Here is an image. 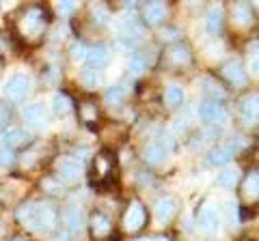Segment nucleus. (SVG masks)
<instances>
[{
  "label": "nucleus",
  "mask_w": 259,
  "mask_h": 241,
  "mask_svg": "<svg viewBox=\"0 0 259 241\" xmlns=\"http://www.w3.org/2000/svg\"><path fill=\"white\" fill-rule=\"evenodd\" d=\"M9 164H13V153L3 147L0 149V166H9Z\"/></svg>",
  "instance_id": "33"
},
{
  "label": "nucleus",
  "mask_w": 259,
  "mask_h": 241,
  "mask_svg": "<svg viewBox=\"0 0 259 241\" xmlns=\"http://www.w3.org/2000/svg\"><path fill=\"white\" fill-rule=\"evenodd\" d=\"M44 26H46V13L41 9H37V7L35 9H28L20 22V28L24 35H39Z\"/></svg>",
  "instance_id": "3"
},
{
  "label": "nucleus",
  "mask_w": 259,
  "mask_h": 241,
  "mask_svg": "<svg viewBox=\"0 0 259 241\" xmlns=\"http://www.w3.org/2000/svg\"><path fill=\"white\" fill-rule=\"evenodd\" d=\"M257 190H259V176H257V172H250V176L246 179V194L255 198Z\"/></svg>",
  "instance_id": "29"
},
{
  "label": "nucleus",
  "mask_w": 259,
  "mask_h": 241,
  "mask_svg": "<svg viewBox=\"0 0 259 241\" xmlns=\"http://www.w3.org/2000/svg\"><path fill=\"white\" fill-rule=\"evenodd\" d=\"M9 120H11V108L0 99V130L3 132H5V127L9 125Z\"/></svg>",
  "instance_id": "28"
},
{
  "label": "nucleus",
  "mask_w": 259,
  "mask_h": 241,
  "mask_svg": "<svg viewBox=\"0 0 259 241\" xmlns=\"http://www.w3.org/2000/svg\"><path fill=\"white\" fill-rule=\"evenodd\" d=\"M164 101H166V106H180V103L184 101L182 86H168L166 93H164Z\"/></svg>",
  "instance_id": "23"
},
{
  "label": "nucleus",
  "mask_w": 259,
  "mask_h": 241,
  "mask_svg": "<svg viewBox=\"0 0 259 241\" xmlns=\"http://www.w3.org/2000/svg\"><path fill=\"white\" fill-rule=\"evenodd\" d=\"M141 241H168V239H164V237H153V239H141Z\"/></svg>",
  "instance_id": "36"
},
{
  "label": "nucleus",
  "mask_w": 259,
  "mask_h": 241,
  "mask_svg": "<svg viewBox=\"0 0 259 241\" xmlns=\"http://www.w3.org/2000/svg\"><path fill=\"white\" fill-rule=\"evenodd\" d=\"M203 86H207V88H203V93L205 95H209V97H218V99H223L225 97V93H223V88L218 86V84H214L212 80H203Z\"/></svg>",
  "instance_id": "26"
},
{
  "label": "nucleus",
  "mask_w": 259,
  "mask_h": 241,
  "mask_svg": "<svg viewBox=\"0 0 259 241\" xmlns=\"http://www.w3.org/2000/svg\"><path fill=\"white\" fill-rule=\"evenodd\" d=\"M80 80H82V84H84L87 88H95L97 84H100L102 78H100V74H97V71H84Z\"/></svg>",
  "instance_id": "27"
},
{
  "label": "nucleus",
  "mask_w": 259,
  "mask_h": 241,
  "mask_svg": "<svg viewBox=\"0 0 259 241\" xmlns=\"http://www.w3.org/2000/svg\"><path fill=\"white\" fill-rule=\"evenodd\" d=\"M91 228L95 237H106L110 232V220L104 213H95L91 218Z\"/></svg>",
  "instance_id": "16"
},
{
  "label": "nucleus",
  "mask_w": 259,
  "mask_h": 241,
  "mask_svg": "<svg viewBox=\"0 0 259 241\" xmlns=\"http://www.w3.org/2000/svg\"><path fill=\"white\" fill-rule=\"evenodd\" d=\"M143 224H145V209H143V205L134 203L132 207L127 209V213L123 218V226H125V230L134 232V230H139Z\"/></svg>",
  "instance_id": "9"
},
{
  "label": "nucleus",
  "mask_w": 259,
  "mask_h": 241,
  "mask_svg": "<svg viewBox=\"0 0 259 241\" xmlns=\"http://www.w3.org/2000/svg\"><path fill=\"white\" fill-rule=\"evenodd\" d=\"M250 71H253V76L257 74V54H253V63H250Z\"/></svg>",
  "instance_id": "35"
},
{
  "label": "nucleus",
  "mask_w": 259,
  "mask_h": 241,
  "mask_svg": "<svg viewBox=\"0 0 259 241\" xmlns=\"http://www.w3.org/2000/svg\"><path fill=\"white\" fill-rule=\"evenodd\" d=\"M65 224H67V228L71 232H80L82 230V224H84L82 213H80L78 209H67V211H65Z\"/></svg>",
  "instance_id": "18"
},
{
  "label": "nucleus",
  "mask_w": 259,
  "mask_h": 241,
  "mask_svg": "<svg viewBox=\"0 0 259 241\" xmlns=\"http://www.w3.org/2000/svg\"><path fill=\"white\" fill-rule=\"evenodd\" d=\"M130 67H132L134 74H141V71H143V63H141L139 58H132V63H130Z\"/></svg>",
  "instance_id": "34"
},
{
  "label": "nucleus",
  "mask_w": 259,
  "mask_h": 241,
  "mask_svg": "<svg viewBox=\"0 0 259 241\" xmlns=\"http://www.w3.org/2000/svg\"><path fill=\"white\" fill-rule=\"evenodd\" d=\"M30 93V80L22 74H15L5 82V95L11 101H24Z\"/></svg>",
  "instance_id": "2"
},
{
  "label": "nucleus",
  "mask_w": 259,
  "mask_h": 241,
  "mask_svg": "<svg viewBox=\"0 0 259 241\" xmlns=\"http://www.w3.org/2000/svg\"><path fill=\"white\" fill-rule=\"evenodd\" d=\"M175 200L173 198H160L158 203H156V215H158V220L160 222H168L175 215Z\"/></svg>",
  "instance_id": "13"
},
{
  "label": "nucleus",
  "mask_w": 259,
  "mask_h": 241,
  "mask_svg": "<svg viewBox=\"0 0 259 241\" xmlns=\"http://www.w3.org/2000/svg\"><path fill=\"white\" fill-rule=\"evenodd\" d=\"M218 183H221L223 188H233L238 183V170L236 168H227V170H223L218 174Z\"/></svg>",
  "instance_id": "24"
},
{
  "label": "nucleus",
  "mask_w": 259,
  "mask_h": 241,
  "mask_svg": "<svg viewBox=\"0 0 259 241\" xmlns=\"http://www.w3.org/2000/svg\"><path fill=\"white\" fill-rule=\"evenodd\" d=\"M125 97H127V91L123 86H110V88H106V95H104V99H106L108 103H112V106L121 103Z\"/></svg>",
  "instance_id": "21"
},
{
  "label": "nucleus",
  "mask_w": 259,
  "mask_h": 241,
  "mask_svg": "<svg viewBox=\"0 0 259 241\" xmlns=\"http://www.w3.org/2000/svg\"><path fill=\"white\" fill-rule=\"evenodd\" d=\"M84 61H89V65L91 67L100 69V67H104L108 63V50L104 45H95V47H91V50H87V58Z\"/></svg>",
  "instance_id": "11"
},
{
  "label": "nucleus",
  "mask_w": 259,
  "mask_h": 241,
  "mask_svg": "<svg viewBox=\"0 0 259 241\" xmlns=\"http://www.w3.org/2000/svg\"><path fill=\"white\" fill-rule=\"evenodd\" d=\"M171 58L177 63V65H180V63H182V65H186V63L190 61V52L186 50V47L177 45V47H173V50H171Z\"/></svg>",
  "instance_id": "25"
},
{
  "label": "nucleus",
  "mask_w": 259,
  "mask_h": 241,
  "mask_svg": "<svg viewBox=\"0 0 259 241\" xmlns=\"http://www.w3.org/2000/svg\"><path fill=\"white\" fill-rule=\"evenodd\" d=\"M197 114L201 120H205V123H227V112L225 108L221 106V103L216 101H205L201 103V106L197 108Z\"/></svg>",
  "instance_id": "6"
},
{
  "label": "nucleus",
  "mask_w": 259,
  "mask_h": 241,
  "mask_svg": "<svg viewBox=\"0 0 259 241\" xmlns=\"http://www.w3.org/2000/svg\"><path fill=\"white\" fill-rule=\"evenodd\" d=\"M76 9H78V5L71 3V0H63V3L56 5V11H59L61 15H69V13H74Z\"/></svg>",
  "instance_id": "31"
},
{
  "label": "nucleus",
  "mask_w": 259,
  "mask_h": 241,
  "mask_svg": "<svg viewBox=\"0 0 259 241\" xmlns=\"http://www.w3.org/2000/svg\"><path fill=\"white\" fill-rule=\"evenodd\" d=\"M171 140L166 138V142L164 140H153V142H149L147 147H145V159H147L149 164H160L162 159H164L168 153H171Z\"/></svg>",
  "instance_id": "8"
},
{
  "label": "nucleus",
  "mask_w": 259,
  "mask_h": 241,
  "mask_svg": "<svg viewBox=\"0 0 259 241\" xmlns=\"http://www.w3.org/2000/svg\"><path fill=\"white\" fill-rule=\"evenodd\" d=\"M18 220L30 230L48 232L56 226V211L46 203H28L18 211Z\"/></svg>",
  "instance_id": "1"
},
{
  "label": "nucleus",
  "mask_w": 259,
  "mask_h": 241,
  "mask_svg": "<svg viewBox=\"0 0 259 241\" xmlns=\"http://www.w3.org/2000/svg\"><path fill=\"white\" fill-rule=\"evenodd\" d=\"M24 118L32 125H46L48 114H46L44 103H30V106H26L24 108Z\"/></svg>",
  "instance_id": "10"
},
{
  "label": "nucleus",
  "mask_w": 259,
  "mask_h": 241,
  "mask_svg": "<svg viewBox=\"0 0 259 241\" xmlns=\"http://www.w3.org/2000/svg\"><path fill=\"white\" fill-rule=\"evenodd\" d=\"M84 58H87V47L82 43H74V45H71V61L80 63Z\"/></svg>",
  "instance_id": "30"
},
{
  "label": "nucleus",
  "mask_w": 259,
  "mask_h": 241,
  "mask_svg": "<svg viewBox=\"0 0 259 241\" xmlns=\"http://www.w3.org/2000/svg\"><path fill=\"white\" fill-rule=\"evenodd\" d=\"M233 20H236L240 26H246L250 22V7L246 3H238L233 7Z\"/></svg>",
  "instance_id": "22"
},
{
  "label": "nucleus",
  "mask_w": 259,
  "mask_h": 241,
  "mask_svg": "<svg viewBox=\"0 0 259 241\" xmlns=\"http://www.w3.org/2000/svg\"><path fill=\"white\" fill-rule=\"evenodd\" d=\"M233 151H236V149H233L231 144H229V147H218V149H214L212 153H209V164H214V166L227 164L233 157Z\"/></svg>",
  "instance_id": "17"
},
{
  "label": "nucleus",
  "mask_w": 259,
  "mask_h": 241,
  "mask_svg": "<svg viewBox=\"0 0 259 241\" xmlns=\"http://www.w3.org/2000/svg\"><path fill=\"white\" fill-rule=\"evenodd\" d=\"M32 140V136L26 130H20V127H11V130H5L3 132V147L9 151V149H24L28 147Z\"/></svg>",
  "instance_id": "4"
},
{
  "label": "nucleus",
  "mask_w": 259,
  "mask_h": 241,
  "mask_svg": "<svg viewBox=\"0 0 259 241\" xmlns=\"http://www.w3.org/2000/svg\"><path fill=\"white\" fill-rule=\"evenodd\" d=\"M143 15H145V20H147V24H160L166 15V7L162 3H149L145 7Z\"/></svg>",
  "instance_id": "14"
},
{
  "label": "nucleus",
  "mask_w": 259,
  "mask_h": 241,
  "mask_svg": "<svg viewBox=\"0 0 259 241\" xmlns=\"http://www.w3.org/2000/svg\"><path fill=\"white\" fill-rule=\"evenodd\" d=\"M205 26H207V33H221V28H223V7H212L207 13V20H205Z\"/></svg>",
  "instance_id": "15"
},
{
  "label": "nucleus",
  "mask_w": 259,
  "mask_h": 241,
  "mask_svg": "<svg viewBox=\"0 0 259 241\" xmlns=\"http://www.w3.org/2000/svg\"><path fill=\"white\" fill-rule=\"evenodd\" d=\"M52 110H54L59 116L69 114V110H71V99H69L65 93H56L54 97H52Z\"/></svg>",
  "instance_id": "19"
},
{
  "label": "nucleus",
  "mask_w": 259,
  "mask_h": 241,
  "mask_svg": "<svg viewBox=\"0 0 259 241\" xmlns=\"http://www.w3.org/2000/svg\"><path fill=\"white\" fill-rule=\"evenodd\" d=\"M95 116H97V110H95V106L91 108V103H84V106H82V118H84L87 123H89V120H95Z\"/></svg>",
  "instance_id": "32"
},
{
  "label": "nucleus",
  "mask_w": 259,
  "mask_h": 241,
  "mask_svg": "<svg viewBox=\"0 0 259 241\" xmlns=\"http://www.w3.org/2000/svg\"><path fill=\"white\" fill-rule=\"evenodd\" d=\"M56 176L63 181H76L82 176V166L74 157H61L56 162Z\"/></svg>",
  "instance_id": "5"
},
{
  "label": "nucleus",
  "mask_w": 259,
  "mask_h": 241,
  "mask_svg": "<svg viewBox=\"0 0 259 241\" xmlns=\"http://www.w3.org/2000/svg\"><path fill=\"white\" fill-rule=\"evenodd\" d=\"M199 226L203 228L209 235H214L221 228V215H218V209L214 205H205L199 211Z\"/></svg>",
  "instance_id": "7"
},
{
  "label": "nucleus",
  "mask_w": 259,
  "mask_h": 241,
  "mask_svg": "<svg viewBox=\"0 0 259 241\" xmlns=\"http://www.w3.org/2000/svg\"><path fill=\"white\" fill-rule=\"evenodd\" d=\"M54 241H71V239H69V237H67V235H61V237H56V239H54Z\"/></svg>",
  "instance_id": "37"
},
{
  "label": "nucleus",
  "mask_w": 259,
  "mask_h": 241,
  "mask_svg": "<svg viewBox=\"0 0 259 241\" xmlns=\"http://www.w3.org/2000/svg\"><path fill=\"white\" fill-rule=\"evenodd\" d=\"M242 114H244L248 123H255L257 120V93L248 95V97L242 101Z\"/></svg>",
  "instance_id": "20"
},
{
  "label": "nucleus",
  "mask_w": 259,
  "mask_h": 241,
  "mask_svg": "<svg viewBox=\"0 0 259 241\" xmlns=\"http://www.w3.org/2000/svg\"><path fill=\"white\" fill-rule=\"evenodd\" d=\"M223 74H225V78L229 80V82H233V84H244V82H246V74L242 71V65H240L238 61L227 63V65L223 67Z\"/></svg>",
  "instance_id": "12"
}]
</instances>
